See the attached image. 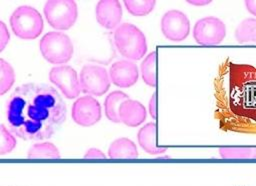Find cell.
<instances>
[{
    "label": "cell",
    "instance_id": "obj_1",
    "mask_svg": "<svg viewBox=\"0 0 256 186\" xmlns=\"http://www.w3.org/2000/svg\"><path fill=\"white\" fill-rule=\"evenodd\" d=\"M213 89L219 128L256 134V66L225 59L218 66Z\"/></svg>",
    "mask_w": 256,
    "mask_h": 186
},
{
    "label": "cell",
    "instance_id": "obj_2",
    "mask_svg": "<svg viewBox=\"0 0 256 186\" xmlns=\"http://www.w3.org/2000/svg\"><path fill=\"white\" fill-rule=\"evenodd\" d=\"M66 113L61 95L48 84H22L6 102L8 128L24 140L50 138L65 122Z\"/></svg>",
    "mask_w": 256,
    "mask_h": 186
},
{
    "label": "cell",
    "instance_id": "obj_3",
    "mask_svg": "<svg viewBox=\"0 0 256 186\" xmlns=\"http://www.w3.org/2000/svg\"><path fill=\"white\" fill-rule=\"evenodd\" d=\"M114 43L119 53L128 60H140L148 48L144 33L134 24L127 22L115 29Z\"/></svg>",
    "mask_w": 256,
    "mask_h": 186
},
{
    "label": "cell",
    "instance_id": "obj_4",
    "mask_svg": "<svg viewBox=\"0 0 256 186\" xmlns=\"http://www.w3.org/2000/svg\"><path fill=\"white\" fill-rule=\"evenodd\" d=\"M9 22L13 33L17 37L25 40L37 38L44 28L41 14L38 10L29 5L17 7L12 12Z\"/></svg>",
    "mask_w": 256,
    "mask_h": 186
},
{
    "label": "cell",
    "instance_id": "obj_5",
    "mask_svg": "<svg viewBox=\"0 0 256 186\" xmlns=\"http://www.w3.org/2000/svg\"><path fill=\"white\" fill-rule=\"evenodd\" d=\"M39 49L43 58L55 65H64L70 61L74 51L70 37L58 31H51L44 34L40 39Z\"/></svg>",
    "mask_w": 256,
    "mask_h": 186
},
{
    "label": "cell",
    "instance_id": "obj_6",
    "mask_svg": "<svg viewBox=\"0 0 256 186\" xmlns=\"http://www.w3.org/2000/svg\"><path fill=\"white\" fill-rule=\"evenodd\" d=\"M48 24L56 30H68L76 22L78 6L74 0H49L43 7Z\"/></svg>",
    "mask_w": 256,
    "mask_h": 186
},
{
    "label": "cell",
    "instance_id": "obj_7",
    "mask_svg": "<svg viewBox=\"0 0 256 186\" xmlns=\"http://www.w3.org/2000/svg\"><path fill=\"white\" fill-rule=\"evenodd\" d=\"M81 92L90 96H101L110 88V76L103 66L87 64L80 71Z\"/></svg>",
    "mask_w": 256,
    "mask_h": 186
},
{
    "label": "cell",
    "instance_id": "obj_8",
    "mask_svg": "<svg viewBox=\"0 0 256 186\" xmlns=\"http://www.w3.org/2000/svg\"><path fill=\"white\" fill-rule=\"evenodd\" d=\"M192 34L194 40L200 45H217L226 36V25L218 17L207 16L194 24Z\"/></svg>",
    "mask_w": 256,
    "mask_h": 186
},
{
    "label": "cell",
    "instance_id": "obj_9",
    "mask_svg": "<svg viewBox=\"0 0 256 186\" xmlns=\"http://www.w3.org/2000/svg\"><path fill=\"white\" fill-rule=\"evenodd\" d=\"M161 32L164 37L173 42L185 40L190 33L188 16L180 10H168L161 18Z\"/></svg>",
    "mask_w": 256,
    "mask_h": 186
},
{
    "label": "cell",
    "instance_id": "obj_10",
    "mask_svg": "<svg viewBox=\"0 0 256 186\" xmlns=\"http://www.w3.org/2000/svg\"><path fill=\"white\" fill-rule=\"evenodd\" d=\"M49 81L68 99L77 98L81 92L79 76L69 65L54 66L49 71Z\"/></svg>",
    "mask_w": 256,
    "mask_h": 186
},
{
    "label": "cell",
    "instance_id": "obj_11",
    "mask_svg": "<svg viewBox=\"0 0 256 186\" xmlns=\"http://www.w3.org/2000/svg\"><path fill=\"white\" fill-rule=\"evenodd\" d=\"M102 116L101 105L96 98L85 95L77 98L71 108L73 121L83 127L92 126L98 123Z\"/></svg>",
    "mask_w": 256,
    "mask_h": 186
},
{
    "label": "cell",
    "instance_id": "obj_12",
    "mask_svg": "<svg viewBox=\"0 0 256 186\" xmlns=\"http://www.w3.org/2000/svg\"><path fill=\"white\" fill-rule=\"evenodd\" d=\"M109 76L114 85L121 88H127L138 81V67L131 60H118L110 66Z\"/></svg>",
    "mask_w": 256,
    "mask_h": 186
},
{
    "label": "cell",
    "instance_id": "obj_13",
    "mask_svg": "<svg viewBox=\"0 0 256 186\" xmlns=\"http://www.w3.org/2000/svg\"><path fill=\"white\" fill-rule=\"evenodd\" d=\"M97 22L108 30L116 29L122 19V7L117 0H101L96 4Z\"/></svg>",
    "mask_w": 256,
    "mask_h": 186
},
{
    "label": "cell",
    "instance_id": "obj_14",
    "mask_svg": "<svg viewBox=\"0 0 256 186\" xmlns=\"http://www.w3.org/2000/svg\"><path fill=\"white\" fill-rule=\"evenodd\" d=\"M147 117V111L142 103L136 100L128 99L124 101L119 108L120 122L129 127L141 125Z\"/></svg>",
    "mask_w": 256,
    "mask_h": 186
},
{
    "label": "cell",
    "instance_id": "obj_15",
    "mask_svg": "<svg viewBox=\"0 0 256 186\" xmlns=\"http://www.w3.org/2000/svg\"><path fill=\"white\" fill-rule=\"evenodd\" d=\"M157 124L155 122H149L140 128L137 134V140L139 146L150 155H160L166 152V148L157 147L156 145Z\"/></svg>",
    "mask_w": 256,
    "mask_h": 186
},
{
    "label": "cell",
    "instance_id": "obj_16",
    "mask_svg": "<svg viewBox=\"0 0 256 186\" xmlns=\"http://www.w3.org/2000/svg\"><path fill=\"white\" fill-rule=\"evenodd\" d=\"M108 157L111 159H135L138 157L136 144L125 137L117 138L108 148Z\"/></svg>",
    "mask_w": 256,
    "mask_h": 186
},
{
    "label": "cell",
    "instance_id": "obj_17",
    "mask_svg": "<svg viewBox=\"0 0 256 186\" xmlns=\"http://www.w3.org/2000/svg\"><path fill=\"white\" fill-rule=\"evenodd\" d=\"M128 99L129 96L120 90L109 93L104 100V111L107 119L114 123H120L119 108L121 104Z\"/></svg>",
    "mask_w": 256,
    "mask_h": 186
},
{
    "label": "cell",
    "instance_id": "obj_18",
    "mask_svg": "<svg viewBox=\"0 0 256 186\" xmlns=\"http://www.w3.org/2000/svg\"><path fill=\"white\" fill-rule=\"evenodd\" d=\"M234 36L238 43L256 44V18L242 20L236 27Z\"/></svg>",
    "mask_w": 256,
    "mask_h": 186
},
{
    "label": "cell",
    "instance_id": "obj_19",
    "mask_svg": "<svg viewBox=\"0 0 256 186\" xmlns=\"http://www.w3.org/2000/svg\"><path fill=\"white\" fill-rule=\"evenodd\" d=\"M60 152L51 142H39L34 144L27 152L29 159H59Z\"/></svg>",
    "mask_w": 256,
    "mask_h": 186
},
{
    "label": "cell",
    "instance_id": "obj_20",
    "mask_svg": "<svg viewBox=\"0 0 256 186\" xmlns=\"http://www.w3.org/2000/svg\"><path fill=\"white\" fill-rule=\"evenodd\" d=\"M156 62H157V51L149 53L141 62L140 70L143 81L151 87L157 86V74H156Z\"/></svg>",
    "mask_w": 256,
    "mask_h": 186
},
{
    "label": "cell",
    "instance_id": "obj_21",
    "mask_svg": "<svg viewBox=\"0 0 256 186\" xmlns=\"http://www.w3.org/2000/svg\"><path fill=\"white\" fill-rule=\"evenodd\" d=\"M15 82V72L11 64L0 58V94L4 95Z\"/></svg>",
    "mask_w": 256,
    "mask_h": 186
},
{
    "label": "cell",
    "instance_id": "obj_22",
    "mask_svg": "<svg viewBox=\"0 0 256 186\" xmlns=\"http://www.w3.org/2000/svg\"><path fill=\"white\" fill-rule=\"evenodd\" d=\"M127 11L134 16H145L153 11L156 5L155 0H125L123 1Z\"/></svg>",
    "mask_w": 256,
    "mask_h": 186
},
{
    "label": "cell",
    "instance_id": "obj_23",
    "mask_svg": "<svg viewBox=\"0 0 256 186\" xmlns=\"http://www.w3.org/2000/svg\"><path fill=\"white\" fill-rule=\"evenodd\" d=\"M0 135H1V144H0V154L4 155L10 153L14 150L17 145L15 135L7 128L4 124L0 125Z\"/></svg>",
    "mask_w": 256,
    "mask_h": 186
},
{
    "label": "cell",
    "instance_id": "obj_24",
    "mask_svg": "<svg viewBox=\"0 0 256 186\" xmlns=\"http://www.w3.org/2000/svg\"><path fill=\"white\" fill-rule=\"evenodd\" d=\"M218 152L223 159H251L252 148L222 147Z\"/></svg>",
    "mask_w": 256,
    "mask_h": 186
},
{
    "label": "cell",
    "instance_id": "obj_25",
    "mask_svg": "<svg viewBox=\"0 0 256 186\" xmlns=\"http://www.w3.org/2000/svg\"><path fill=\"white\" fill-rule=\"evenodd\" d=\"M9 40H10V34L7 29V26L3 21H0V51L4 50Z\"/></svg>",
    "mask_w": 256,
    "mask_h": 186
},
{
    "label": "cell",
    "instance_id": "obj_26",
    "mask_svg": "<svg viewBox=\"0 0 256 186\" xmlns=\"http://www.w3.org/2000/svg\"><path fill=\"white\" fill-rule=\"evenodd\" d=\"M84 159H105L107 156L104 152L97 148H90L84 154Z\"/></svg>",
    "mask_w": 256,
    "mask_h": 186
},
{
    "label": "cell",
    "instance_id": "obj_27",
    "mask_svg": "<svg viewBox=\"0 0 256 186\" xmlns=\"http://www.w3.org/2000/svg\"><path fill=\"white\" fill-rule=\"evenodd\" d=\"M148 109H149V114L150 116L156 120L157 119V92L155 91L150 100H149V105H148Z\"/></svg>",
    "mask_w": 256,
    "mask_h": 186
},
{
    "label": "cell",
    "instance_id": "obj_28",
    "mask_svg": "<svg viewBox=\"0 0 256 186\" xmlns=\"http://www.w3.org/2000/svg\"><path fill=\"white\" fill-rule=\"evenodd\" d=\"M247 11L256 16V0H246L244 1Z\"/></svg>",
    "mask_w": 256,
    "mask_h": 186
},
{
    "label": "cell",
    "instance_id": "obj_29",
    "mask_svg": "<svg viewBox=\"0 0 256 186\" xmlns=\"http://www.w3.org/2000/svg\"><path fill=\"white\" fill-rule=\"evenodd\" d=\"M212 1L211 0H188L187 3L194 5V6H204L210 4Z\"/></svg>",
    "mask_w": 256,
    "mask_h": 186
},
{
    "label": "cell",
    "instance_id": "obj_30",
    "mask_svg": "<svg viewBox=\"0 0 256 186\" xmlns=\"http://www.w3.org/2000/svg\"><path fill=\"white\" fill-rule=\"evenodd\" d=\"M251 159H256V148H252V155Z\"/></svg>",
    "mask_w": 256,
    "mask_h": 186
}]
</instances>
